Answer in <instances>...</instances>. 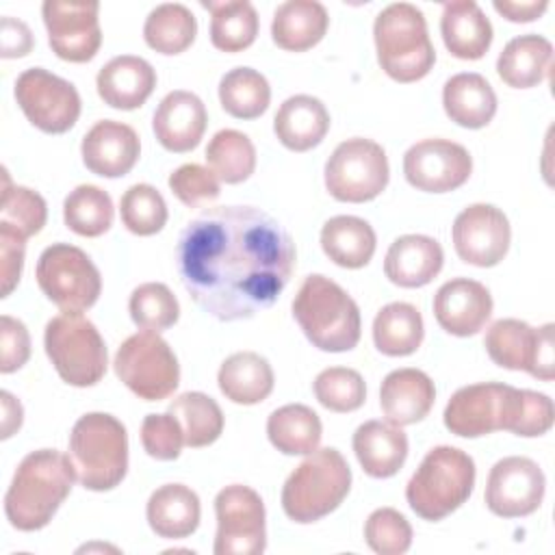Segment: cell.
<instances>
[{
  "mask_svg": "<svg viewBox=\"0 0 555 555\" xmlns=\"http://www.w3.org/2000/svg\"><path fill=\"white\" fill-rule=\"evenodd\" d=\"M295 243L256 206H217L180 232L176 264L193 301L219 321L251 319L275 304L295 267Z\"/></svg>",
  "mask_w": 555,
  "mask_h": 555,
  "instance_id": "cell-1",
  "label": "cell"
},
{
  "mask_svg": "<svg viewBox=\"0 0 555 555\" xmlns=\"http://www.w3.org/2000/svg\"><path fill=\"white\" fill-rule=\"evenodd\" d=\"M76 479L74 464L56 449L28 453L4 494V514L20 531L43 529L61 503L67 499Z\"/></svg>",
  "mask_w": 555,
  "mask_h": 555,
  "instance_id": "cell-2",
  "label": "cell"
},
{
  "mask_svg": "<svg viewBox=\"0 0 555 555\" xmlns=\"http://www.w3.org/2000/svg\"><path fill=\"white\" fill-rule=\"evenodd\" d=\"M293 317L321 351H349L360 340V310L343 286L325 275H308L293 299Z\"/></svg>",
  "mask_w": 555,
  "mask_h": 555,
  "instance_id": "cell-3",
  "label": "cell"
},
{
  "mask_svg": "<svg viewBox=\"0 0 555 555\" xmlns=\"http://www.w3.org/2000/svg\"><path fill=\"white\" fill-rule=\"evenodd\" d=\"M69 460L76 479L93 492L113 490L128 470V434L113 414L89 412L69 434Z\"/></svg>",
  "mask_w": 555,
  "mask_h": 555,
  "instance_id": "cell-4",
  "label": "cell"
},
{
  "mask_svg": "<svg viewBox=\"0 0 555 555\" xmlns=\"http://www.w3.org/2000/svg\"><path fill=\"white\" fill-rule=\"evenodd\" d=\"M377 61L397 82H414L429 74L436 50L427 35L421 9L410 2H392L382 9L373 24Z\"/></svg>",
  "mask_w": 555,
  "mask_h": 555,
  "instance_id": "cell-5",
  "label": "cell"
},
{
  "mask_svg": "<svg viewBox=\"0 0 555 555\" xmlns=\"http://www.w3.org/2000/svg\"><path fill=\"white\" fill-rule=\"evenodd\" d=\"M351 488V468L334 447L314 449L288 475L282 488L284 514L295 522H314L334 512Z\"/></svg>",
  "mask_w": 555,
  "mask_h": 555,
  "instance_id": "cell-6",
  "label": "cell"
},
{
  "mask_svg": "<svg viewBox=\"0 0 555 555\" xmlns=\"http://www.w3.org/2000/svg\"><path fill=\"white\" fill-rule=\"evenodd\" d=\"M475 462L457 447H434L405 486L408 505L423 520H442L473 492Z\"/></svg>",
  "mask_w": 555,
  "mask_h": 555,
  "instance_id": "cell-7",
  "label": "cell"
},
{
  "mask_svg": "<svg viewBox=\"0 0 555 555\" xmlns=\"http://www.w3.org/2000/svg\"><path fill=\"white\" fill-rule=\"evenodd\" d=\"M43 345L59 377L69 386H93L106 373V345L98 327L80 312H61L50 319Z\"/></svg>",
  "mask_w": 555,
  "mask_h": 555,
  "instance_id": "cell-8",
  "label": "cell"
},
{
  "mask_svg": "<svg viewBox=\"0 0 555 555\" xmlns=\"http://www.w3.org/2000/svg\"><path fill=\"white\" fill-rule=\"evenodd\" d=\"M117 377L145 401L167 399L180 384L176 353L154 330L128 336L115 353Z\"/></svg>",
  "mask_w": 555,
  "mask_h": 555,
  "instance_id": "cell-9",
  "label": "cell"
},
{
  "mask_svg": "<svg viewBox=\"0 0 555 555\" xmlns=\"http://www.w3.org/2000/svg\"><path fill=\"white\" fill-rule=\"evenodd\" d=\"M35 275L41 293L63 312L89 310L102 291V278L93 260L69 243L46 247Z\"/></svg>",
  "mask_w": 555,
  "mask_h": 555,
  "instance_id": "cell-10",
  "label": "cell"
},
{
  "mask_svg": "<svg viewBox=\"0 0 555 555\" xmlns=\"http://www.w3.org/2000/svg\"><path fill=\"white\" fill-rule=\"evenodd\" d=\"M388 158L379 143L362 137L336 145L325 163V186L338 202L375 199L388 184Z\"/></svg>",
  "mask_w": 555,
  "mask_h": 555,
  "instance_id": "cell-11",
  "label": "cell"
},
{
  "mask_svg": "<svg viewBox=\"0 0 555 555\" xmlns=\"http://www.w3.org/2000/svg\"><path fill=\"white\" fill-rule=\"evenodd\" d=\"M215 555H258L267 546L264 503L256 490L232 483L215 499Z\"/></svg>",
  "mask_w": 555,
  "mask_h": 555,
  "instance_id": "cell-12",
  "label": "cell"
},
{
  "mask_svg": "<svg viewBox=\"0 0 555 555\" xmlns=\"http://www.w3.org/2000/svg\"><path fill=\"white\" fill-rule=\"evenodd\" d=\"M490 360L509 371H527L529 375L551 382L553 364V325L531 327L520 319H499L483 338Z\"/></svg>",
  "mask_w": 555,
  "mask_h": 555,
  "instance_id": "cell-13",
  "label": "cell"
},
{
  "mask_svg": "<svg viewBox=\"0 0 555 555\" xmlns=\"http://www.w3.org/2000/svg\"><path fill=\"white\" fill-rule=\"evenodd\" d=\"M15 100L26 119L48 134L67 132L80 117L76 87L43 67L24 69L17 76Z\"/></svg>",
  "mask_w": 555,
  "mask_h": 555,
  "instance_id": "cell-14",
  "label": "cell"
},
{
  "mask_svg": "<svg viewBox=\"0 0 555 555\" xmlns=\"http://www.w3.org/2000/svg\"><path fill=\"white\" fill-rule=\"evenodd\" d=\"M95 0H46L41 4L43 24L52 52L69 63L91 61L102 43Z\"/></svg>",
  "mask_w": 555,
  "mask_h": 555,
  "instance_id": "cell-15",
  "label": "cell"
},
{
  "mask_svg": "<svg viewBox=\"0 0 555 555\" xmlns=\"http://www.w3.org/2000/svg\"><path fill=\"white\" fill-rule=\"evenodd\" d=\"M544 490L546 479L538 462L522 455H509L490 468L483 499L492 514L501 518H520L540 507Z\"/></svg>",
  "mask_w": 555,
  "mask_h": 555,
  "instance_id": "cell-16",
  "label": "cell"
},
{
  "mask_svg": "<svg viewBox=\"0 0 555 555\" xmlns=\"http://www.w3.org/2000/svg\"><path fill=\"white\" fill-rule=\"evenodd\" d=\"M473 171L468 150L449 139H425L403 156L405 180L418 191L447 193L462 186Z\"/></svg>",
  "mask_w": 555,
  "mask_h": 555,
  "instance_id": "cell-17",
  "label": "cell"
},
{
  "mask_svg": "<svg viewBox=\"0 0 555 555\" xmlns=\"http://www.w3.org/2000/svg\"><path fill=\"white\" fill-rule=\"evenodd\" d=\"M509 221L492 204H470L453 221V247L464 262L475 267L499 264L509 249Z\"/></svg>",
  "mask_w": 555,
  "mask_h": 555,
  "instance_id": "cell-18",
  "label": "cell"
},
{
  "mask_svg": "<svg viewBox=\"0 0 555 555\" xmlns=\"http://www.w3.org/2000/svg\"><path fill=\"white\" fill-rule=\"evenodd\" d=\"M507 384H470L453 392L444 408V425L462 438H479L501 429Z\"/></svg>",
  "mask_w": 555,
  "mask_h": 555,
  "instance_id": "cell-19",
  "label": "cell"
},
{
  "mask_svg": "<svg viewBox=\"0 0 555 555\" xmlns=\"http://www.w3.org/2000/svg\"><path fill=\"white\" fill-rule=\"evenodd\" d=\"M492 314L490 291L468 278L444 282L434 295V317L438 325L453 336L477 334Z\"/></svg>",
  "mask_w": 555,
  "mask_h": 555,
  "instance_id": "cell-20",
  "label": "cell"
},
{
  "mask_svg": "<svg viewBox=\"0 0 555 555\" xmlns=\"http://www.w3.org/2000/svg\"><path fill=\"white\" fill-rule=\"evenodd\" d=\"M82 163L87 169L102 178L126 176L139 160L141 143L128 124L102 119L82 137Z\"/></svg>",
  "mask_w": 555,
  "mask_h": 555,
  "instance_id": "cell-21",
  "label": "cell"
},
{
  "mask_svg": "<svg viewBox=\"0 0 555 555\" xmlns=\"http://www.w3.org/2000/svg\"><path fill=\"white\" fill-rule=\"evenodd\" d=\"M206 106L191 91L167 93L154 111L152 128L158 143L169 152H191L199 145L206 130Z\"/></svg>",
  "mask_w": 555,
  "mask_h": 555,
  "instance_id": "cell-22",
  "label": "cell"
},
{
  "mask_svg": "<svg viewBox=\"0 0 555 555\" xmlns=\"http://www.w3.org/2000/svg\"><path fill=\"white\" fill-rule=\"evenodd\" d=\"M444 251L436 238L425 234H403L388 247L384 273L401 288H418L440 273Z\"/></svg>",
  "mask_w": 555,
  "mask_h": 555,
  "instance_id": "cell-23",
  "label": "cell"
},
{
  "mask_svg": "<svg viewBox=\"0 0 555 555\" xmlns=\"http://www.w3.org/2000/svg\"><path fill=\"white\" fill-rule=\"evenodd\" d=\"M436 401V388L418 369L390 371L379 388V405L388 423L403 427L423 421Z\"/></svg>",
  "mask_w": 555,
  "mask_h": 555,
  "instance_id": "cell-24",
  "label": "cell"
},
{
  "mask_svg": "<svg viewBox=\"0 0 555 555\" xmlns=\"http://www.w3.org/2000/svg\"><path fill=\"white\" fill-rule=\"evenodd\" d=\"M95 87L104 104L121 111H132L145 104L156 87L154 67L134 54L111 59L95 78Z\"/></svg>",
  "mask_w": 555,
  "mask_h": 555,
  "instance_id": "cell-25",
  "label": "cell"
},
{
  "mask_svg": "<svg viewBox=\"0 0 555 555\" xmlns=\"http://www.w3.org/2000/svg\"><path fill=\"white\" fill-rule=\"evenodd\" d=\"M351 444L362 470L375 479L397 475L408 457V436L388 421L362 423Z\"/></svg>",
  "mask_w": 555,
  "mask_h": 555,
  "instance_id": "cell-26",
  "label": "cell"
},
{
  "mask_svg": "<svg viewBox=\"0 0 555 555\" xmlns=\"http://www.w3.org/2000/svg\"><path fill=\"white\" fill-rule=\"evenodd\" d=\"M440 33L447 50L464 61L481 59L492 43V24L475 0H453L442 7Z\"/></svg>",
  "mask_w": 555,
  "mask_h": 555,
  "instance_id": "cell-27",
  "label": "cell"
},
{
  "mask_svg": "<svg viewBox=\"0 0 555 555\" xmlns=\"http://www.w3.org/2000/svg\"><path fill=\"white\" fill-rule=\"evenodd\" d=\"M273 130L280 143L293 152L312 150L330 130V113L319 98L291 95L275 113Z\"/></svg>",
  "mask_w": 555,
  "mask_h": 555,
  "instance_id": "cell-28",
  "label": "cell"
},
{
  "mask_svg": "<svg viewBox=\"0 0 555 555\" xmlns=\"http://www.w3.org/2000/svg\"><path fill=\"white\" fill-rule=\"evenodd\" d=\"M152 531L165 540H180L199 527V496L184 483L156 488L145 507Z\"/></svg>",
  "mask_w": 555,
  "mask_h": 555,
  "instance_id": "cell-29",
  "label": "cell"
},
{
  "mask_svg": "<svg viewBox=\"0 0 555 555\" xmlns=\"http://www.w3.org/2000/svg\"><path fill=\"white\" fill-rule=\"evenodd\" d=\"M442 106L457 126L483 128L496 113V93L481 74L462 72L444 82Z\"/></svg>",
  "mask_w": 555,
  "mask_h": 555,
  "instance_id": "cell-30",
  "label": "cell"
},
{
  "mask_svg": "<svg viewBox=\"0 0 555 555\" xmlns=\"http://www.w3.org/2000/svg\"><path fill=\"white\" fill-rule=\"evenodd\" d=\"M327 24L330 17L321 2L288 0L282 2L273 13L271 37L282 50L304 52L323 39Z\"/></svg>",
  "mask_w": 555,
  "mask_h": 555,
  "instance_id": "cell-31",
  "label": "cell"
},
{
  "mask_svg": "<svg viewBox=\"0 0 555 555\" xmlns=\"http://www.w3.org/2000/svg\"><path fill=\"white\" fill-rule=\"evenodd\" d=\"M553 61V46L542 35H520L507 41L496 59L501 80L514 89H529L540 85Z\"/></svg>",
  "mask_w": 555,
  "mask_h": 555,
  "instance_id": "cell-32",
  "label": "cell"
},
{
  "mask_svg": "<svg viewBox=\"0 0 555 555\" xmlns=\"http://www.w3.org/2000/svg\"><path fill=\"white\" fill-rule=\"evenodd\" d=\"M217 384L225 399L241 405H254L271 395L273 369L260 353L236 351L223 360Z\"/></svg>",
  "mask_w": 555,
  "mask_h": 555,
  "instance_id": "cell-33",
  "label": "cell"
},
{
  "mask_svg": "<svg viewBox=\"0 0 555 555\" xmlns=\"http://www.w3.org/2000/svg\"><path fill=\"white\" fill-rule=\"evenodd\" d=\"M375 230L369 221L353 215H338L323 223L321 247L325 256L345 269L369 264L375 254Z\"/></svg>",
  "mask_w": 555,
  "mask_h": 555,
  "instance_id": "cell-34",
  "label": "cell"
},
{
  "mask_svg": "<svg viewBox=\"0 0 555 555\" xmlns=\"http://www.w3.org/2000/svg\"><path fill=\"white\" fill-rule=\"evenodd\" d=\"M267 436L284 455H308L319 449L323 427L319 414L304 403H288L267 418Z\"/></svg>",
  "mask_w": 555,
  "mask_h": 555,
  "instance_id": "cell-35",
  "label": "cell"
},
{
  "mask_svg": "<svg viewBox=\"0 0 555 555\" xmlns=\"http://www.w3.org/2000/svg\"><path fill=\"white\" fill-rule=\"evenodd\" d=\"M210 11V41L217 50L241 52L258 35V13L247 0H202Z\"/></svg>",
  "mask_w": 555,
  "mask_h": 555,
  "instance_id": "cell-36",
  "label": "cell"
},
{
  "mask_svg": "<svg viewBox=\"0 0 555 555\" xmlns=\"http://www.w3.org/2000/svg\"><path fill=\"white\" fill-rule=\"evenodd\" d=\"M423 317L416 306L392 301L373 321V340L384 356H410L423 343Z\"/></svg>",
  "mask_w": 555,
  "mask_h": 555,
  "instance_id": "cell-37",
  "label": "cell"
},
{
  "mask_svg": "<svg viewBox=\"0 0 555 555\" xmlns=\"http://www.w3.org/2000/svg\"><path fill=\"white\" fill-rule=\"evenodd\" d=\"M197 35V22L189 7L180 2H165L150 11L143 24L145 43L160 54L184 52Z\"/></svg>",
  "mask_w": 555,
  "mask_h": 555,
  "instance_id": "cell-38",
  "label": "cell"
},
{
  "mask_svg": "<svg viewBox=\"0 0 555 555\" xmlns=\"http://www.w3.org/2000/svg\"><path fill=\"white\" fill-rule=\"evenodd\" d=\"M169 414H173L184 431V444L197 449L212 444L223 431V412L219 403L204 392H182L169 403Z\"/></svg>",
  "mask_w": 555,
  "mask_h": 555,
  "instance_id": "cell-39",
  "label": "cell"
},
{
  "mask_svg": "<svg viewBox=\"0 0 555 555\" xmlns=\"http://www.w3.org/2000/svg\"><path fill=\"white\" fill-rule=\"evenodd\" d=\"M219 100L225 113L236 119L260 117L271 100L267 78L251 67H234L219 80Z\"/></svg>",
  "mask_w": 555,
  "mask_h": 555,
  "instance_id": "cell-40",
  "label": "cell"
},
{
  "mask_svg": "<svg viewBox=\"0 0 555 555\" xmlns=\"http://www.w3.org/2000/svg\"><path fill=\"white\" fill-rule=\"evenodd\" d=\"M206 163L221 182L238 184L256 169V147L247 134L225 128L208 141Z\"/></svg>",
  "mask_w": 555,
  "mask_h": 555,
  "instance_id": "cell-41",
  "label": "cell"
},
{
  "mask_svg": "<svg viewBox=\"0 0 555 555\" xmlns=\"http://www.w3.org/2000/svg\"><path fill=\"white\" fill-rule=\"evenodd\" d=\"M111 195L95 184L76 186L63 202L65 225L80 236H100L113 225Z\"/></svg>",
  "mask_w": 555,
  "mask_h": 555,
  "instance_id": "cell-42",
  "label": "cell"
},
{
  "mask_svg": "<svg viewBox=\"0 0 555 555\" xmlns=\"http://www.w3.org/2000/svg\"><path fill=\"white\" fill-rule=\"evenodd\" d=\"M553 416H555L553 401L546 395L507 386L501 429H507L516 436L533 438L551 429Z\"/></svg>",
  "mask_w": 555,
  "mask_h": 555,
  "instance_id": "cell-43",
  "label": "cell"
},
{
  "mask_svg": "<svg viewBox=\"0 0 555 555\" xmlns=\"http://www.w3.org/2000/svg\"><path fill=\"white\" fill-rule=\"evenodd\" d=\"M48 219L46 199L28 189L11 184L7 169H2V204H0V221L20 230L26 238L41 232Z\"/></svg>",
  "mask_w": 555,
  "mask_h": 555,
  "instance_id": "cell-44",
  "label": "cell"
},
{
  "mask_svg": "<svg viewBox=\"0 0 555 555\" xmlns=\"http://www.w3.org/2000/svg\"><path fill=\"white\" fill-rule=\"evenodd\" d=\"M128 310L139 327L154 332L171 327L180 317L178 299L163 282H145L137 286L130 295Z\"/></svg>",
  "mask_w": 555,
  "mask_h": 555,
  "instance_id": "cell-45",
  "label": "cell"
},
{
  "mask_svg": "<svg viewBox=\"0 0 555 555\" xmlns=\"http://www.w3.org/2000/svg\"><path fill=\"white\" fill-rule=\"evenodd\" d=\"M124 225L139 236H150L167 223V204L152 184H132L119 202Z\"/></svg>",
  "mask_w": 555,
  "mask_h": 555,
  "instance_id": "cell-46",
  "label": "cell"
},
{
  "mask_svg": "<svg viewBox=\"0 0 555 555\" xmlns=\"http://www.w3.org/2000/svg\"><path fill=\"white\" fill-rule=\"evenodd\" d=\"M319 403L332 412H353L366 399V386L358 371L347 366H330L314 379Z\"/></svg>",
  "mask_w": 555,
  "mask_h": 555,
  "instance_id": "cell-47",
  "label": "cell"
},
{
  "mask_svg": "<svg viewBox=\"0 0 555 555\" xmlns=\"http://www.w3.org/2000/svg\"><path fill=\"white\" fill-rule=\"evenodd\" d=\"M364 540L379 555H403L412 544V527L401 512L379 507L364 522Z\"/></svg>",
  "mask_w": 555,
  "mask_h": 555,
  "instance_id": "cell-48",
  "label": "cell"
},
{
  "mask_svg": "<svg viewBox=\"0 0 555 555\" xmlns=\"http://www.w3.org/2000/svg\"><path fill=\"white\" fill-rule=\"evenodd\" d=\"M171 193L189 208H202L219 197V178L197 163H186L169 176Z\"/></svg>",
  "mask_w": 555,
  "mask_h": 555,
  "instance_id": "cell-49",
  "label": "cell"
},
{
  "mask_svg": "<svg viewBox=\"0 0 555 555\" xmlns=\"http://www.w3.org/2000/svg\"><path fill=\"white\" fill-rule=\"evenodd\" d=\"M141 442L150 457L154 460H176L184 444V431L178 418L169 412L147 414L141 425Z\"/></svg>",
  "mask_w": 555,
  "mask_h": 555,
  "instance_id": "cell-50",
  "label": "cell"
},
{
  "mask_svg": "<svg viewBox=\"0 0 555 555\" xmlns=\"http://www.w3.org/2000/svg\"><path fill=\"white\" fill-rule=\"evenodd\" d=\"M24 241L26 236L20 230L0 221V297H9L20 282L26 251Z\"/></svg>",
  "mask_w": 555,
  "mask_h": 555,
  "instance_id": "cell-51",
  "label": "cell"
},
{
  "mask_svg": "<svg viewBox=\"0 0 555 555\" xmlns=\"http://www.w3.org/2000/svg\"><path fill=\"white\" fill-rule=\"evenodd\" d=\"M0 347L2 373H13L26 364V360L30 358V336L20 319H13L9 314L0 317Z\"/></svg>",
  "mask_w": 555,
  "mask_h": 555,
  "instance_id": "cell-52",
  "label": "cell"
},
{
  "mask_svg": "<svg viewBox=\"0 0 555 555\" xmlns=\"http://www.w3.org/2000/svg\"><path fill=\"white\" fill-rule=\"evenodd\" d=\"M33 33L30 28L11 15L2 17V26H0V56L4 59H15V56H24L33 50Z\"/></svg>",
  "mask_w": 555,
  "mask_h": 555,
  "instance_id": "cell-53",
  "label": "cell"
},
{
  "mask_svg": "<svg viewBox=\"0 0 555 555\" xmlns=\"http://www.w3.org/2000/svg\"><path fill=\"white\" fill-rule=\"evenodd\" d=\"M492 4H494V9H496L503 17H507L509 22H533V20H538V17L546 11V7H548L546 0H529V2L494 0Z\"/></svg>",
  "mask_w": 555,
  "mask_h": 555,
  "instance_id": "cell-54",
  "label": "cell"
},
{
  "mask_svg": "<svg viewBox=\"0 0 555 555\" xmlns=\"http://www.w3.org/2000/svg\"><path fill=\"white\" fill-rule=\"evenodd\" d=\"M0 399H2V438H9V436H13V431H17L22 427L24 410H22L20 401L7 390L0 392Z\"/></svg>",
  "mask_w": 555,
  "mask_h": 555,
  "instance_id": "cell-55",
  "label": "cell"
}]
</instances>
